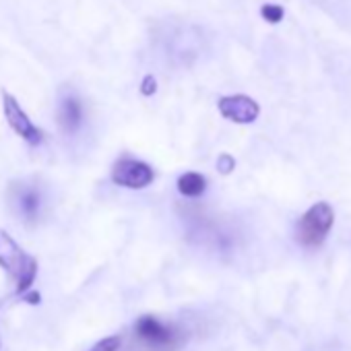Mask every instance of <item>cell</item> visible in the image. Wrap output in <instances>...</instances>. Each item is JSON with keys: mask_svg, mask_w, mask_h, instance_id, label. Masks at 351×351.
I'll list each match as a JSON object with an SVG mask.
<instances>
[{"mask_svg": "<svg viewBox=\"0 0 351 351\" xmlns=\"http://www.w3.org/2000/svg\"><path fill=\"white\" fill-rule=\"evenodd\" d=\"M118 347H120V337L114 335V337H106L99 343H95L91 347V351H118Z\"/></svg>", "mask_w": 351, "mask_h": 351, "instance_id": "11", "label": "cell"}, {"mask_svg": "<svg viewBox=\"0 0 351 351\" xmlns=\"http://www.w3.org/2000/svg\"><path fill=\"white\" fill-rule=\"evenodd\" d=\"M217 108L221 112V116L226 120H232L236 124H250L258 118L261 114V106L248 97V95H242V93H236V95H223L219 101H217Z\"/></svg>", "mask_w": 351, "mask_h": 351, "instance_id": "6", "label": "cell"}, {"mask_svg": "<svg viewBox=\"0 0 351 351\" xmlns=\"http://www.w3.org/2000/svg\"><path fill=\"white\" fill-rule=\"evenodd\" d=\"M3 110H5V118H7L9 126L13 128V132L19 134L25 143L40 145L44 141L42 130L32 122V118L25 114V110L19 106V101L9 91H3Z\"/></svg>", "mask_w": 351, "mask_h": 351, "instance_id": "5", "label": "cell"}, {"mask_svg": "<svg viewBox=\"0 0 351 351\" xmlns=\"http://www.w3.org/2000/svg\"><path fill=\"white\" fill-rule=\"evenodd\" d=\"M58 122L62 126L64 132L69 134H75L81 124H83V104L77 95L69 93L62 97L60 101V108H58Z\"/></svg>", "mask_w": 351, "mask_h": 351, "instance_id": "8", "label": "cell"}, {"mask_svg": "<svg viewBox=\"0 0 351 351\" xmlns=\"http://www.w3.org/2000/svg\"><path fill=\"white\" fill-rule=\"evenodd\" d=\"M153 178H155L153 169L145 161H138L132 157H122L112 167L114 184L124 186V189H132V191L147 189L153 182Z\"/></svg>", "mask_w": 351, "mask_h": 351, "instance_id": "4", "label": "cell"}, {"mask_svg": "<svg viewBox=\"0 0 351 351\" xmlns=\"http://www.w3.org/2000/svg\"><path fill=\"white\" fill-rule=\"evenodd\" d=\"M217 167H219V171H221V173H230V171H234L236 161H234V157H232V155L223 153V155H219V157H217Z\"/></svg>", "mask_w": 351, "mask_h": 351, "instance_id": "13", "label": "cell"}, {"mask_svg": "<svg viewBox=\"0 0 351 351\" xmlns=\"http://www.w3.org/2000/svg\"><path fill=\"white\" fill-rule=\"evenodd\" d=\"M0 269L15 285V293H25L38 275V261L29 256L5 230H0Z\"/></svg>", "mask_w": 351, "mask_h": 351, "instance_id": "1", "label": "cell"}, {"mask_svg": "<svg viewBox=\"0 0 351 351\" xmlns=\"http://www.w3.org/2000/svg\"><path fill=\"white\" fill-rule=\"evenodd\" d=\"M155 91H157V81H155V77H153V75H145V77H143V83H141V93H143L145 97H151Z\"/></svg>", "mask_w": 351, "mask_h": 351, "instance_id": "12", "label": "cell"}, {"mask_svg": "<svg viewBox=\"0 0 351 351\" xmlns=\"http://www.w3.org/2000/svg\"><path fill=\"white\" fill-rule=\"evenodd\" d=\"M332 223H335V211L328 203L312 205L298 221L295 228L298 244L304 248H318L326 240Z\"/></svg>", "mask_w": 351, "mask_h": 351, "instance_id": "3", "label": "cell"}, {"mask_svg": "<svg viewBox=\"0 0 351 351\" xmlns=\"http://www.w3.org/2000/svg\"><path fill=\"white\" fill-rule=\"evenodd\" d=\"M283 15H285V11H283V7H279V5H263V7H261V17H263L267 23L277 25V23L283 21Z\"/></svg>", "mask_w": 351, "mask_h": 351, "instance_id": "10", "label": "cell"}, {"mask_svg": "<svg viewBox=\"0 0 351 351\" xmlns=\"http://www.w3.org/2000/svg\"><path fill=\"white\" fill-rule=\"evenodd\" d=\"M134 332L151 351H178L186 341V335L180 326L169 322L165 324L149 314L136 320Z\"/></svg>", "mask_w": 351, "mask_h": 351, "instance_id": "2", "label": "cell"}, {"mask_svg": "<svg viewBox=\"0 0 351 351\" xmlns=\"http://www.w3.org/2000/svg\"><path fill=\"white\" fill-rule=\"evenodd\" d=\"M13 203L23 221H36L42 213V193L36 184H17L13 189Z\"/></svg>", "mask_w": 351, "mask_h": 351, "instance_id": "7", "label": "cell"}, {"mask_svg": "<svg viewBox=\"0 0 351 351\" xmlns=\"http://www.w3.org/2000/svg\"><path fill=\"white\" fill-rule=\"evenodd\" d=\"M207 189V178L197 171H186L178 178V191L182 197H201Z\"/></svg>", "mask_w": 351, "mask_h": 351, "instance_id": "9", "label": "cell"}]
</instances>
